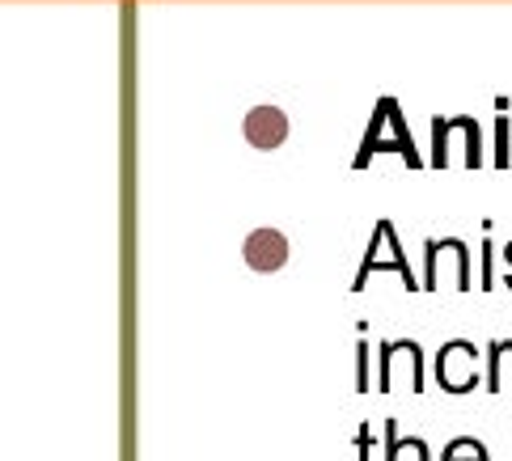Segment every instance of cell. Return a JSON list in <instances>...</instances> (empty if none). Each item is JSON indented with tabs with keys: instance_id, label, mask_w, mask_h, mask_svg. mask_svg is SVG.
<instances>
[{
	"instance_id": "obj_1",
	"label": "cell",
	"mask_w": 512,
	"mask_h": 461,
	"mask_svg": "<svg viewBox=\"0 0 512 461\" xmlns=\"http://www.w3.org/2000/svg\"><path fill=\"white\" fill-rule=\"evenodd\" d=\"M373 271H394L398 280L407 284V292H419V288H415V275H411V267H407V258H402L398 233H394L390 220H381V225H377L373 246H369V254H364V263H360V271H356V284H352V288L364 292V284H369Z\"/></svg>"
},
{
	"instance_id": "obj_2",
	"label": "cell",
	"mask_w": 512,
	"mask_h": 461,
	"mask_svg": "<svg viewBox=\"0 0 512 461\" xmlns=\"http://www.w3.org/2000/svg\"><path fill=\"white\" fill-rule=\"evenodd\" d=\"M436 381H441L449 394H470L474 385H479V347L466 339L445 343L441 356H436Z\"/></svg>"
},
{
	"instance_id": "obj_3",
	"label": "cell",
	"mask_w": 512,
	"mask_h": 461,
	"mask_svg": "<svg viewBox=\"0 0 512 461\" xmlns=\"http://www.w3.org/2000/svg\"><path fill=\"white\" fill-rule=\"evenodd\" d=\"M246 263L254 271H280L288 263V242L276 229H259L246 237Z\"/></svg>"
},
{
	"instance_id": "obj_4",
	"label": "cell",
	"mask_w": 512,
	"mask_h": 461,
	"mask_svg": "<svg viewBox=\"0 0 512 461\" xmlns=\"http://www.w3.org/2000/svg\"><path fill=\"white\" fill-rule=\"evenodd\" d=\"M284 136H288V119L276 106H259V110L246 115V140L254 144V149H276Z\"/></svg>"
},
{
	"instance_id": "obj_5",
	"label": "cell",
	"mask_w": 512,
	"mask_h": 461,
	"mask_svg": "<svg viewBox=\"0 0 512 461\" xmlns=\"http://www.w3.org/2000/svg\"><path fill=\"white\" fill-rule=\"evenodd\" d=\"M428 445L419 436H398V423H386V461H428Z\"/></svg>"
},
{
	"instance_id": "obj_6",
	"label": "cell",
	"mask_w": 512,
	"mask_h": 461,
	"mask_svg": "<svg viewBox=\"0 0 512 461\" xmlns=\"http://www.w3.org/2000/svg\"><path fill=\"white\" fill-rule=\"evenodd\" d=\"M441 461H491V453H487L483 440H474V436H457V440H449V445H445Z\"/></svg>"
},
{
	"instance_id": "obj_7",
	"label": "cell",
	"mask_w": 512,
	"mask_h": 461,
	"mask_svg": "<svg viewBox=\"0 0 512 461\" xmlns=\"http://www.w3.org/2000/svg\"><path fill=\"white\" fill-rule=\"evenodd\" d=\"M512 352V339H500V343H491V352H487V390L496 394L500 390V356Z\"/></svg>"
},
{
	"instance_id": "obj_8",
	"label": "cell",
	"mask_w": 512,
	"mask_h": 461,
	"mask_svg": "<svg viewBox=\"0 0 512 461\" xmlns=\"http://www.w3.org/2000/svg\"><path fill=\"white\" fill-rule=\"evenodd\" d=\"M360 461H373V436H369V428H360Z\"/></svg>"
},
{
	"instance_id": "obj_9",
	"label": "cell",
	"mask_w": 512,
	"mask_h": 461,
	"mask_svg": "<svg viewBox=\"0 0 512 461\" xmlns=\"http://www.w3.org/2000/svg\"><path fill=\"white\" fill-rule=\"evenodd\" d=\"M483 254H487V258H483V288L491 292V233H487V246H483Z\"/></svg>"
},
{
	"instance_id": "obj_10",
	"label": "cell",
	"mask_w": 512,
	"mask_h": 461,
	"mask_svg": "<svg viewBox=\"0 0 512 461\" xmlns=\"http://www.w3.org/2000/svg\"><path fill=\"white\" fill-rule=\"evenodd\" d=\"M504 258H508V267H512V246L504 250ZM508 288H512V275H508Z\"/></svg>"
}]
</instances>
